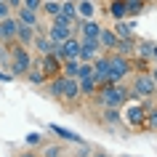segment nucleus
<instances>
[{
	"label": "nucleus",
	"mask_w": 157,
	"mask_h": 157,
	"mask_svg": "<svg viewBox=\"0 0 157 157\" xmlns=\"http://www.w3.org/2000/svg\"><path fill=\"white\" fill-rule=\"evenodd\" d=\"M128 99H131V88H125L120 83H107L96 91V101L101 107H123Z\"/></svg>",
	"instance_id": "obj_1"
},
{
	"label": "nucleus",
	"mask_w": 157,
	"mask_h": 157,
	"mask_svg": "<svg viewBox=\"0 0 157 157\" xmlns=\"http://www.w3.org/2000/svg\"><path fill=\"white\" fill-rule=\"evenodd\" d=\"M59 8H61V0H43V13H45V16H59Z\"/></svg>",
	"instance_id": "obj_27"
},
{
	"label": "nucleus",
	"mask_w": 157,
	"mask_h": 157,
	"mask_svg": "<svg viewBox=\"0 0 157 157\" xmlns=\"http://www.w3.org/2000/svg\"><path fill=\"white\" fill-rule=\"evenodd\" d=\"M16 157H37L35 152H21V155H16Z\"/></svg>",
	"instance_id": "obj_36"
},
{
	"label": "nucleus",
	"mask_w": 157,
	"mask_h": 157,
	"mask_svg": "<svg viewBox=\"0 0 157 157\" xmlns=\"http://www.w3.org/2000/svg\"><path fill=\"white\" fill-rule=\"evenodd\" d=\"M11 13H13V11L8 8V3H6V0H0V19H6V16H11Z\"/></svg>",
	"instance_id": "obj_34"
},
{
	"label": "nucleus",
	"mask_w": 157,
	"mask_h": 157,
	"mask_svg": "<svg viewBox=\"0 0 157 157\" xmlns=\"http://www.w3.org/2000/svg\"><path fill=\"white\" fill-rule=\"evenodd\" d=\"M133 21H125V19H115V27H112V32L120 37V40H125V37H133Z\"/></svg>",
	"instance_id": "obj_18"
},
{
	"label": "nucleus",
	"mask_w": 157,
	"mask_h": 157,
	"mask_svg": "<svg viewBox=\"0 0 157 157\" xmlns=\"http://www.w3.org/2000/svg\"><path fill=\"white\" fill-rule=\"evenodd\" d=\"M59 16L67 19L69 24L77 29V21H80V16H77V3L75 0H61V8H59Z\"/></svg>",
	"instance_id": "obj_12"
},
{
	"label": "nucleus",
	"mask_w": 157,
	"mask_h": 157,
	"mask_svg": "<svg viewBox=\"0 0 157 157\" xmlns=\"http://www.w3.org/2000/svg\"><path fill=\"white\" fill-rule=\"evenodd\" d=\"M24 77H27V80H29L32 85H43L45 80H48V77H45V75H43L40 69H37V67H32V69H29V72H27Z\"/></svg>",
	"instance_id": "obj_29"
},
{
	"label": "nucleus",
	"mask_w": 157,
	"mask_h": 157,
	"mask_svg": "<svg viewBox=\"0 0 157 157\" xmlns=\"http://www.w3.org/2000/svg\"><path fill=\"white\" fill-rule=\"evenodd\" d=\"M133 53H136L141 61H147V59H152V53H155V43H149V40H139V43H136V51H133Z\"/></svg>",
	"instance_id": "obj_23"
},
{
	"label": "nucleus",
	"mask_w": 157,
	"mask_h": 157,
	"mask_svg": "<svg viewBox=\"0 0 157 157\" xmlns=\"http://www.w3.org/2000/svg\"><path fill=\"white\" fill-rule=\"evenodd\" d=\"M131 96H136L139 101H144V99H155V96H157V83L152 80V75H149V72H139V75H133Z\"/></svg>",
	"instance_id": "obj_2"
},
{
	"label": "nucleus",
	"mask_w": 157,
	"mask_h": 157,
	"mask_svg": "<svg viewBox=\"0 0 157 157\" xmlns=\"http://www.w3.org/2000/svg\"><path fill=\"white\" fill-rule=\"evenodd\" d=\"M61 99L75 104V101L80 99V85H77V77H64V93H61Z\"/></svg>",
	"instance_id": "obj_15"
},
{
	"label": "nucleus",
	"mask_w": 157,
	"mask_h": 157,
	"mask_svg": "<svg viewBox=\"0 0 157 157\" xmlns=\"http://www.w3.org/2000/svg\"><path fill=\"white\" fill-rule=\"evenodd\" d=\"M109 13H112V19H125V16H128L125 0H112V3H109Z\"/></svg>",
	"instance_id": "obj_26"
},
{
	"label": "nucleus",
	"mask_w": 157,
	"mask_h": 157,
	"mask_svg": "<svg viewBox=\"0 0 157 157\" xmlns=\"http://www.w3.org/2000/svg\"><path fill=\"white\" fill-rule=\"evenodd\" d=\"M133 51H136V40L133 37H125V40H117L115 45V53H120V56H133Z\"/></svg>",
	"instance_id": "obj_24"
},
{
	"label": "nucleus",
	"mask_w": 157,
	"mask_h": 157,
	"mask_svg": "<svg viewBox=\"0 0 157 157\" xmlns=\"http://www.w3.org/2000/svg\"><path fill=\"white\" fill-rule=\"evenodd\" d=\"M24 8H32V11H40L43 8V0H21Z\"/></svg>",
	"instance_id": "obj_32"
},
{
	"label": "nucleus",
	"mask_w": 157,
	"mask_h": 157,
	"mask_svg": "<svg viewBox=\"0 0 157 157\" xmlns=\"http://www.w3.org/2000/svg\"><path fill=\"white\" fill-rule=\"evenodd\" d=\"M144 3H147V0H125V11H128V16H139L141 11H144Z\"/></svg>",
	"instance_id": "obj_28"
},
{
	"label": "nucleus",
	"mask_w": 157,
	"mask_h": 157,
	"mask_svg": "<svg viewBox=\"0 0 157 157\" xmlns=\"http://www.w3.org/2000/svg\"><path fill=\"white\" fill-rule=\"evenodd\" d=\"M91 157H109V155H107V152H93Z\"/></svg>",
	"instance_id": "obj_38"
},
{
	"label": "nucleus",
	"mask_w": 157,
	"mask_h": 157,
	"mask_svg": "<svg viewBox=\"0 0 157 157\" xmlns=\"http://www.w3.org/2000/svg\"><path fill=\"white\" fill-rule=\"evenodd\" d=\"M16 29H19V19L11 13V16L0 19V43L3 45H11L16 43Z\"/></svg>",
	"instance_id": "obj_7"
},
{
	"label": "nucleus",
	"mask_w": 157,
	"mask_h": 157,
	"mask_svg": "<svg viewBox=\"0 0 157 157\" xmlns=\"http://www.w3.org/2000/svg\"><path fill=\"white\" fill-rule=\"evenodd\" d=\"M77 85H80V96H96V91H99V83H96V77H93V75L80 77Z\"/></svg>",
	"instance_id": "obj_19"
},
{
	"label": "nucleus",
	"mask_w": 157,
	"mask_h": 157,
	"mask_svg": "<svg viewBox=\"0 0 157 157\" xmlns=\"http://www.w3.org/2000/svg\"><path fill=\"white\" fill-rule=\"evenodd\" d=\"M149 75H152V80L157 83V67H155V69H149Z\"/></svg>",
	"instance_id": "obj_37"
},
{
	"label": "nucleus",
	"mask_w": 157,
	"mask_h": 157,
	"mask_svg": "<svg viewBox=\"0 0 157 157\" xmlns=\"http://www.w3.org/2000/svg\"><path fill=\"white\" fill-rule=\"evenodd\" d=\"M75 32H80L77 37H91V40H99V32H101V24L96 19H80L77 21V29Z\"/></svg>",
	"instance_id": "obj_11"
},
{
	"label": "nucleus",
	"mask_w": 157,
	"mask_h": 157,
	"mask_svg": "<svg viewBox=\"0 0 157 157\" xmlns=\"http://www.w3.org/2000/svg\"><path fill=\"white\" fill-rule=\"evenodd\" d=\"M147 128H155V131H157V107H149L147 109Z\"/></svg>",
	"instance_id": "obj_31"
},
{
	"label": "nucleus",
	"mask_w": 157,
	"mask_h": 157,
	"mask_svg": "<svg viewBox=\"0 0 157 157\" xmlns=\"http://www.w3.org/2000/svg\"><path fill=\"white\" fill-rule=\"evenodd\" d=\"M91 64H93V77H96L99 88H101V85H107V83H109V56L99 53Z\"/></svg>",
	"instance_id": "obj_9"
},
{
	"label": "nucleus",
	"mask_w": 157,
	"mask_h": 157,
	"mask_svg": "<svg viewBox=\"0 0 157 157\" xmlns=\"http://www.w3.org/2000/svg\"><path fill=\"white\" fill-rule=\"evenodd\" d=\"M77 3V16L80 19H96V3L93 0H75Z\"/></svg>",
	"instance_id": "obj_21"
},
{
	"label": "nucleus",
	"mask_w": 157,
	"mask_h": 157,
	"mask_svg": "<svg viewBox=\"0 0 157 157\" xmlns=\"http://www.w3.org/2000/svg\"><path fill=\"white\" fill-rule=\"evenodd\" d=\"M29 69H32V53L24 45L11 48V72L13 75H27Z\"/></svg>",
	"instance_id": "obj_4"
},
{
	"label": "nucleus",
	"mask_w": 157,
	"mask_h": 157,
	"mask_svg": "<svg viewBox=\"0 0 157 157\" xmlns=\"http://www.w3.org/2000/svg\"><path fill=\"white\" fill-rule=\"evenodd\" d=\"M32 40H35V27L19 24V29H16V45H24V48H32Z\"/></svg>",
	"instance_id": "obj_17"
},
{
	"label": "nucleus",
	"mask_w": 157,
	"mask_h": 157,
	"mask_svg": "<svg viewBox=\"0 0 157 157\" xmlns=\"http://www.w3.org/2000/svg\"><path fill=\"white\" fill-rule=\"evenodd\" d=\"M48 91L53 99H61V93H64V75H53L48 77Z\"/></svg>",
	"instance_id": "obj_22"
},
{
	"label": "nucleus",
	"mask_w": 157,
	"mask_h": 157,
	"mask_svg": "<svg viewBox=\"0 0 157 157\" xmlns=\"http://www.w3.org/2000/svg\"><path fill=\"white\" fill-rule=\"evenodd\" d=\"M109 56V83H123L125 77L133 72V59L120 56V53H107Z\"/></svg>",
	"instance_id": "obj_3"
},
{
	"label": "nucleus",
	"mask_w": 157,
	"mask_h": 157,
	"mask_svg": "<svg viewBox=\"0 0 157 157\" xmlns=\"http://www.w3.org/2000/svg\"><path fill=\"white\" fill-rule=\"evenodd\" d=\"M53 131H56L61 139H67V141H77V144H80V139H77V136H72L69 131H64V128H53Z\"/></svg>",
	"instance_id": "obj_33"
},
{
	"label": "nucleus",
	"mask_w": 157,
	"mask_h": 157,
	"mask_svg": "<svg viewBox=\"0 0 157 157\" xmlns=\"http://www.w3.org/2000/svg\"><path fill=\"white\" fill-rule=\"evenodd\" d=\"M16 19L19 24H27V27H37L40 24V11H32V8H16Z\"/></svg>",
	"instance_id": "obj_14"
},
{
	"label": "nucleus",
	"mask_w": 157,
	"mask_h": 157,
	"mask_svg": "<svg viewBox=\"0 0 157 157\" xmlns=\"http://www.w3.org/2000/svg\"><path fill=\"white\" fill-rule=\"evenodd\" d=\"M117 40H120V37L112 32V27H101V32H99V45H101V51L112 53L115 45H117Z\"/></svg>",
	"instance_id": "obj_13"
},
{
	"label": "nucleus",
	"mask_w": 157,
	"mask_h": 157,
	"mask_svg": "<svg viewBox=\"0 0 157 157\" xmlns=\"http://www.w3.org/2000/svg\"><path fill=\"white\" fill-rule=\"evenodd\" d=\"M32 67H37L45 77H53V75H61V61H59L53 53H45V56H40L37 61L32 59Z\"/></svg>",
	"instance_id": "obj_8"
},
{
	"label": "nucleus",
	"mask_w": 157,
	"mask_h": 157,
	"mask_svg": "<svg viewBox=\"0 0 157 157\" xmlns=\"http://www.w3.org/2000/svg\"><path fill=\"white\" fill-rule=\"evenodd\" d=\"M53 45H56V43L51 40L45 32H35L32 48H37V53H40V56H45V53H53Z\"/></svg>",
	"instance_id": "obj_16"
},
{
	"label": "nucleus",
	"mask_w": 157,
	"mask_h": 157,
	"mask_svg": "<svg viewBox=\"0 0 157 157\" xmlns=\"http://www.w3.org/2000/svg\"><path fill=\"white\" fill-rule=\"evenodd\" d=\"M27 144H40V136H35V133H32V136L27 139Z\"/></svg>",
	"instance_id": "obj_35"
},
{
	"label": "nucleus",
	"mask_w": 157,
	"mask_h": 157,
	"mask_svg": "<svg viewBox=\"0 0 157 157\" xmlns=\"http://www.w3.org/2000/svg\"><path fill=\"white\" fill-rule=\"evenodd\" d=\"M45 35H48L51 40H53V43L59 45V43H64L67 37H72V35H75V27L69 24L67 19L53 16V19H51V27H48V32H45Z\"/></svg>",
	"instance_id": "obj_5"
},
{
	"label": "nucleus",
	"mask_w": 157,
	"mask_h": 157,
	"mask_svg": "<svg viewBox=\"0 0 157 157\" xmlns=\"http://www.w3.org/2000/svg\"><path fill=\"white\" fill-rule=\"evenodd\" d=\"M101 120L107 125H117L123 123V112H120V107H101Z\"/></svg>",
	"instance_id": "obj_20"
},
{
	"label": "nucleus",
	"mask_w": 157,
	"mask_h": 157,
	"mask_svg": "<svg viewBox=\"0 0 157 157\" xmlns=\"http://www.w3.org/2000/svg\"><path fill=\"white\" fill-rule=\"evenodd\" d=\"M147 109H149V99H144L141 104H131V107L125 109V120L133 128H144L147 125Z\"/></svg>",
	"instance_id": "obj_6"
},
{
	"label": "nucleus",
	"mask_w": 157,
	"mask_h": 157,
	"mask_svg": "<svg viewBox=\"0 0 157 157\" xmlns=\"http://www.w3.org/2000/svg\"><path fill=\"white\" fill-rule=\"evenodd\" d=\"M101 53L99 40H91V37H80V61H93V59Z\"/></svg>",
	"instance_id": "obj_10"
},
{
	"label": "nucleus",
	"mask_w": 157,
	"mask_h": 157,
	"mask_svg": "<svg viewBox=\"0 0 157 157\" xmlns=\"http://www.w3.org/2000/svg\"><path fill=\"white\" fill-rule=\"evenodd\" d=\"M152 56H155V59H157V45H155V53H152Z\"/></svg>",
	"instance_id": "obj_39"
},
{
	"label": "nucleus",
	"mask_w": 157,
	"mask_h": 157,
	"mask_svg": "<svg viewBox=\"0 0 157 157\" xmlns=\"http://www.w3.org/2000/svg\"><path fill=\"white\" fill-rule=\"evenodd\" d=\"M80 72V59H64L61 61V75L64 77H77Z\"/></svg>",
	"instance_id": "obj_25"
},
{
	"label": "nucleus",
	"mask_w": 157,
	"mask_h": 157,
	"mask_svg": "<svg viewBox=\"0 0 157 157\" xmlns=\"http://www.w3.org/2000/svg\"><path fill=\"white\" fill-rule=\"evenodd\" d=\"M43 157H64V147L61 144H48L43 149Z\"/></svg>",
	"instance_id": "obj_30"
}]
</instances>
